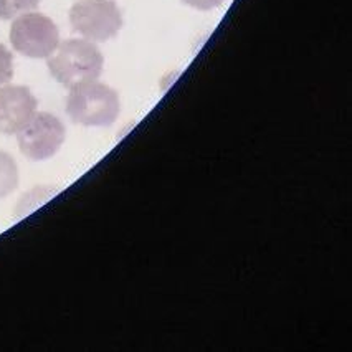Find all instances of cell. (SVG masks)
I'll list each match as a JSON object with an SVG mask.
<instances>
[{
	"instance_id": "7",
	"label": "cell",
	"mask_w": 352,
	"mask_h": 352,
	"mask_svg": "<svg viewBox=\"0 0 352 352\" xmlns=\"http://www.w3.org/2000/svg\"><path fill=\"white\" fill-rule=\"evenodd\" d=\"M19 186L17 162L10 154L0 151V199L7 197Z\"/></svg>"
},
{
	"instance_id": "1",
	"label": "cell",
	"mask_w": 352,
	"mask_h": 352,
	"mask_svg": "<svg viewBox=\"0 0 352 352\" xmlns=\"http://www.w3.org/2000/svg\"><path fill=\"white\" fill-rule=\"evenodd\" d=\"M103 53L95 42L86 38L65 40L48 56V69L52 76L67 88L98 80L103 73Z\"/></svg>"
},
{
	"instance_id": "5",
	"label": "cell",
	"mask_w": 352,
	"mask_h": 352,
	"mask_svg": "<svg viewBox=\"0 0 352 352\" xmlns=\"http://www.w3.org/2000/svg\"><path fill=\"white\" fill-rule=\"evenodd\" d=\"M67 138V129L58 118L50 113H35L28 124L17 133L20 151L32 161H47L60 151Z\"/></svg>"
},
{
	"instance_id": "3",
	"label": "cell",
	"mask_w": 352,
	"mask_h": 352,
	"mask_svg": "<svg viewBox=\"0 0 352 352\" xmlns=\"http://www.w3.org/2000/svg\"><path fill=\"white\" fill-rule=\"evenodd\" d=\"M69 23L89 42H108L120 34L122 14L114 0H78L69 9Z\"/></svg>"
},
{
	"instance_id": "2",
	"label": "cell",
	"mask_w": 352,
	"mask_h": 352,
	"mask_svg": "<svg viewBox=\"0 0 352 352\" xmlns=\"http://www.w3.org/2000/svg\"><path fill=\"white\" fill-rule=\"evenodd\" d=\"M121 111L120 96L111 86L91 80L69 88V120L86 128H109Z\"/></svg>"
},
{
	"instance_id": "8",
	"label": "cell",
	"mask_w": 352,
	"mask_h": 352,
	"mask_svg": "<svg viewBox=\"0 0 352 352\" xmlns=\"http://www.w3.org/2000/svg\"><path fill=\"white\" fill-rule=\"evenodd\" d=\"M38 3L40 0H0V19L12 20L20 14L35 10Z\"/></svg>"
},
{
	"instance_id": "9",
	"label": "cell",
	"mask_w": 352,
	"mask_h": 352,
	"mask_svg": "<svg viewBox=\"0 0 352 352\" xmlns=\"http://www.w3.org/2000/svg\"><path fill=\"white\" fill-rule=\"evenodd\" d=\"M14 76V56L6 45L0 43V86L7 85Z\"/></svg>"
},
{
	"instance_id": "4",
	"label": "cell",
	"mask_w": 352,
	"mask_h": 352,
	"mask_svg": "<svg viewBox=\"0 0 352 352\" xmlns=\"http://www.w3.org/2000/svg\"><path fill=\"white\" fill-rule=\"evenodd\" d=\"M10 43L15 52L28 58H48L60 43L58 27L47 15L25 12L12 23Z\"/></svg>"
},
{
	"instance_id": "6",
	"label": "cell",
	"mask_w": 352,
	"mask_h": 352,
	"mask_svg": "<svg viewBox=\"0 0 352 352\" xmlns=\"http://www.w3.org/2000/svg\"><path fill=\"white\" fill-rule=\"evenodd\" d=\"M36 98L27 86H0V133L17 134L36 113Z\"/></svg>"
},
{
	"instance_id": "10",
	"label": "cell",
	"mask_w": 352,
	"mask_h": 352,
	"mask_svg": "<svg viewBox=\"0 0 352 352\" xmlns=\"http://www.w3.org/2000/svg\"><path fill=\"white\" fill-rule=\"evenodd\" d=\"M182 2L187 3V6L195 10L207 12V10H214L217 7H220L225 0H182Z\"/></svg>"
}]
</instances>
